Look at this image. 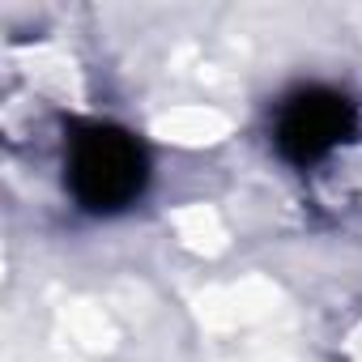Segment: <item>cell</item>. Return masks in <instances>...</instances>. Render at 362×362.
Listing matches in <instances>:
<instances>
[{"label": "cell", "mask_w": 362, "mask_h": 362, "mask_svg": "<svg viewBox=\"0 0 362 362\" xmlns=\"http://www.w3.org/2000/svg\"><path fill=\"white\" fill-rule=\"evenodd\" d=\"M358 124V111L345 94L337 90H324V86H311V90H298L281 115H277V128H273V141H277V153L294 166H311L320 158H328Z\"/></svg>", "instance_id": "obj_2"}, {"label": "cell", "mask_w": 362, "mask_h": 362, "mask_svg": "<svg viewBox=\"0 0 362 362\" xmlns=\"http://www.w3.org/2000/svg\"><path fill=\"white\" fill-rule=\"evenodd\" d=\"M145 175H149V162L136 136L111 124L77 128L73 149H69V188L86 209L115 214L132 205L145 188Z\"/></svg>", "instance_id": "obj_1"}]
</instances>
